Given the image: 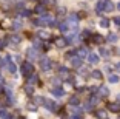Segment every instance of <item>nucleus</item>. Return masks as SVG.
<instances>
[{"label":"nucleus","mask_w":120,"mask_h":119,"mask_svg":"<svg viewBox=\"0 0 120 119\" xmlns=\"http://www.w3.org/2000/svg\"><path fill=\"white\" fill-rule=\"evenodd\" d=\"M99 93H100V96H108V94H109V90H108L106 87H100Z\"/></svg>","instance_id":"nucleus-15"},{"label":"nucleus","mask_w":120,"mask_h":119,"mask_svg":"<svg viewBox=\"0 0 120 119\" xmlns=\"http://www.w3.org/2000/svg\"><path fill=\"white\" fill-rule=\"evenodd\" d=\"M51 60L48 59V57H43V59H40V68H42L43 71H48V70H51Z\"/></svg>","instance_id":"nucleus-2"},{"label":"nucleus","mask_w":120,"mask_h":119,"mask_svg":"<svg viewBox=\"0 0 120 119\" xmlns=\"http://www.w3.org/2000/svg\"><path fill=\"white\" fill-rule=\"evenodd\" d=\"M56 45L60 46V48H63V46L68 45V43H66V40H65V39H57V40H56Z\"/></svg>","instance_id":"nucleus-12"},{"label":"nucleus","mask_w":120,"mask_h":119,"mask_svg":"<svg viewBox=\"0 0 120 119\" xmlns=\"http://www.w3.org/2000/svg\"><path fill=\"white\" fill-rule=\"evenodd\" d=\"M22 71H23V74H31L32 73V63L31 62H25L23 63V67H22Z\"/></svg>","instance_id":"nucleus-4"},{"label":"nucleus","mask_w":120,"mask_h":119,"mask_svg":"<svg viewBox=\"0 0 120 119\" xmlns=\"http://www.w3.org/2000/svg\"><path fill=\"white\" fill-rule=\"evenodd\" d=\"M52 94H54V96H63L65 91L62 90L60 87H56V88H52Z\"/></svg>","instance_id":"nucleus-9"},{"label":"nucleus","mask_w":120,"mask_h":119,"mask_svg":"<svg viewBox=\"0 0 120 119\" xmlns=\"http://www.w3.org/2000/svg\"><path fill=\"white\" fill-rule=\"evenodd\" d=\"M20 28H22L20 22H14V29H20Z\"/></svg>","instance_id":"nucleus-28"},{"label":"nucleus","mask_w":120,"mask_h":119,"mask_svg":"<svg viewBox=\"0 0 120 119\" xmlns=\"http://www.w3.org/2000/svg\"><path fill=\"white\" fill-rule=\"evenodd\" d=\"M88 62L89 63H97L99 62V57L95 56V54H88Z\"/></svg>","instance_id":"nucleus-10"},{"label":"nucleus","mask_w":120,"mask_h":119,"mask_svg":"<svg viewBox=\"0 0 120 119\" xmlns=\"http://www.w3.org/2000/svg\"><path fill=\"white\" fill-rule=\"evenodd\" d=\"M117 9L120 11V2H119V3H117Z\"/></svg>","instance_id":"nucleus-37"},{"label":"nucleus","mask_w":120,"mask_h":119,"mask_svg":"<svg viewBox=\"0 0 120 119\" xmlns=\"http://www.w3.org/2000/svg\"><path fill=\"white\" fill-rule=\"evenodd\" d=\"M35 11H37V12H39V14H46V9H45V6H43V5H39V6L35 8Z\"/></svg>","instance_id":"nucleus-16"},{"label":"nucleus","mask_w":120,"mask_h":119,"mask_svg":"<svg viewBox=\"0 0 120 119\" xmlns=\"http://www.w3.org/2000/svg\"><path fill=\"white\" fill-rule=\"evenodd\" d=\"M12 42H14V43H19V42H20V37L14 36V37H12Z\"/></svg>","instance_id":"nucleus-32"},{"label":"nucleus","mask_w":120,"mask_h":119,"mask_svg":"<svg viewBox=\"0 0 120 119\" xmlns=\"http://www.w3.org/2000/svg\"><path fill=\"white\" fill-rule=\"evenodd\" d=\"M103 11H105V2L97 3V6H95V12H97V14H102Z\"/></svg>","instance_id":"nucleus-7"},{"label":"nucleus","mask_w":120,"mask_h":119,"mask_svg":"<svg viewBox=\"0 0 120 119\" xmlns=\"http://www.w3.org/2000/svg\"><path fill=\"white\" fill-rule=\"evenodd\" d=\"M95 116L99 119H106V111L105 110H97V111H95Z\"/></svg>","instance_id":"nucleus-11"},{"label":"nucleus","mask_w":120,"mask_h":119,"mask_svg":"<svg viewBox=\"0 0 120 119\" xmlns=\"http://www.w3.org/2000/svg\"><path fill=\"white\" fill-rule=\"evenodd\" d=\"M43 105H45L49 111H57V108H59V105H57L54 101H45V104H43Z\"/></svg>","instance_id":"nucleus-3"},{"label":"nucleus","mask_w":120,"mask_h":119,"mask_svg":"<svg viewBox=\"0 0 120 119\" xmlns=\"http://www.w3.org/2000/svg\"><path fill=\"white\" fill-rule=\"evenodd\" d=\"M108 25H109V20H108V19H102V22H100V26H102V28H106Z\"/></svg>","instance_id":"nucleus-22"},{"label":"nucleus","mask_w":120,"mask_h":119,"mask_svg":"<svg viewBox=\"0 0 120 119\" xmlns=\"http://www.w3.org/2000/svg\"><path fill=\"white\" fill-rule=\"evenodd\" d=\"M99 101H100V96H91V99H89V104H91V105H95Z\"/></svg>","instance_id":"nucleus-17"},{"label":"nucleus","mask_w":120,"mask_h":119,"mask_svg":"<svg viewBox=\"0 0 120 119\" xmlns=\"http://www.w3.org/2000/svg\"><path fill=\"white\" fill-rule=\"evenodd\" d=\"M92 77H94V79H100V77H102V73H100L99 70L92 71Z\"/></svg>","instance_id":"nucleus-24"},{"label":"nucleus","mask_w":120,"mask_h":119,"mask_svg":"<svg viewBox=\"0 0 120 119\" xmlns=\"http://www.w3.org/2000/svg\"><path fill=\"white\" fill-rule=\"evenodd\" d=\"M92 42L94 43H102L103 42V37L100 34H94V37H92Z\"/></svg>","instance_id":"nucleus-14"},{"label":"nucleus","mask_w":120,"mask_h":119,"mask_svg":"<svg viewBox=\"0 0 120 119\" xmlns=\"http://www.w3.org/2000/svg\"><path fill=\"white\" fill-rule=\"evenodd\" d=\"M109 82H111V84H116V82H119V76H114V74H111V76H109Z\"/></svg>","instance_id":"nucleus-25"},{"label":"nucleus","mask_w":120,"mask_h":119,"mask_svg":"<svg viewBox=\"0 0 120 119\" xmlns=\"http://www.w3.org/2000/svg\"><path fill=\"white\" fill-rule=\"evenodd\" d=\"M35 56H37V53H35V48H29L28 49V59L29 60H34Z\"/></svg>","instance_id":"nucleus-8"},{"label":"nucleus","mask_w":120,"mask_h":119,"mask_svg":"<svg viewBox=\"0 0 120 119\" xmlns=\"http://www.w3.org/2000/svg\"><path fill=\"white\" fill-rule=\"evenodd\" d=\"M60 29H62V33H66L68 29H69V26H68V23H66V22L60 25Z\"/></svg>","instance_id":"nucleus-23"},{"label":"nucleus","mask_w":120,"mask_h":119,"mask_svg":"<svg viewBox=\"0 0 120 119\" xmlns=\"http://www.w3.org/2000/svg\"><path fill=\"white\" fill-rule=\"evenodd\" d=\"M8 70H9L11 73H15V71H17V67H15L14 63H8Z\"/></svg>","instance_id":"nucleus-21"},{"label":"nucleus","mask_w":120,"mask_h":119,"mask_svg":"<svg viewBox=\"0 0 120 119\" xmlns=\"http://www.w3.org/2000/svg\"><path fill=\"white\" fill-rule=\"evenodd\" d=\"M108 110H111V111L117 113V111H120V105L116 104V102H111V104H108Z\"/></svg>","instance_id":"nucleus-6"},{"label":"nucleus","mask_w":120,"mask_h":119,"mask_svg":"<svg viewBox=\"0 0 120 119\" xmlns=\"http://www.w3.org/2000/svg\"><path fill=\"white\" fill-rule=\"evenodd\" d=\"M105 8H106V11H112L114 9V5L111 3V2H105Z\"/></svg>","instance_id":"nucleus-20"},{"label":"nucleus","mask_w":120,"mask_h":119,"mask_svg":"<svg viewBox=\"0 0 120 119\" xmlns=\"http://www.w3.org/2000/svg\"><path fill=\"white\" fill-rule=\"evenodd\" d=\"M102 2H108V0H102Z\"/></svg>","instance_id":"nucleus-39"},{"label":"nucleus","mask_w":120,"mask_h":119,"mask_svg":"<svg viewBox=\"0 0 120 119\" xmlns=\"http://www.w3.org/2000/svg\"><path fill=\"white\" fill-rule=\"evenodd\" d=\"M22 16H26V17H28V16H31V12H29L28 9H23V12H22Z\"/></svg>","instance_id":"nucleus-31"},{"label":"nucleus","mask_w":120,"mask_h":119,"mask_svg":"<svg viewBox=\"0 0 120 119\" xmlns=\"http://www.w3.org/2000/svg\"><path fill=\"white\" fill-rule=\"evenodd\" d=\"M34 102H35V104H39V105H43V104H45V99H43L42 96H37V98L34 99Z\"/></svg>","instance_id":"nucleus-19"},{"label":"nucleus","mask_w":120,"mask_h":119,"mask_svg":"<svg viewBox=\"0 0 120 119\" xmlns=\"http://www.w3.org/2000/svg\"><path fill=\"white\" fill-rule=\"evenodd\" d=\"M71 65H72V67H75V68H79V67H82V59L80 57H72V59H71Z\"/></svg>","instance_id":"nucleus-5"},{"label":"nucleus","mask_w":120,"mask_h":119,"mask_svg":"<svg viewBox=\"0 0 120 119\" xmlns=\"http://www.w3.org/2000/svg\"><path fill=\"white\" fill-rule=\"evenodd\" d=\"M60 74H68V68H65V67H60Z\"/></svg>","instance_id":"nucleus-29"},{"label":"nucleus","mask_w":120,"mask_h":119,"mask_svg":"<svg viewBox=\"0 0 120 119\" xmlns=\"http://www.w3.org/2000/svg\"><path fill=\"white\" fill-rule=\"evenodd\" d=\"M39 36H40V37H42V39H45V37H46V36H48V34H46V33H43V31H40V33H39Z\"/></svg>","instance_id":"nucleus-33"},{"label":"nucleus","mask_w":120,"mask_h":119,"mask_svg":"<svg viewBox=\"0 0 120 119\" xmlns=\"http://www.w3.org/2000/svg\"><path fill=\"white\" fill-rule=\"evenodd\" d=\"M68 26H71V28H77V23H79V16L77 14H69L68 16V20H66Z\"/></svg>","instance_id":"nucleus-1"},{"label":"nucleus","mask_w":120,"mask_h":119,"mask_svg":"<svg viewBox=\"0 0 120 119\" xmlns=\"http://www.w3.org/2000/svg\"><path fill=\"white\" fill-rule=\"evenodd\" d=\"M100 54H102V56H109V51H108V49H105V48H100Z\"/></svg>","instance_id":"nucleus-27"},{"label":"nucleus","mask_w":120,"mask_h":119,"mask_svg":"<svg viewBox=\"0 0 120 119\" xmlns=\"http://www.w3.org/2000/svg\"><path fill=\"white\" fill-rule=\"evenodd\" d=\"M114 23H116V25H119V26H120V17H116V19H114Z\"/></svg>","instance_id":"nucleus-34"},{"label":"nucleus","mask_w":120,"mask_h":119,"mask_svg":"<svg viewBox=\"0 0 120 119\" xmlns=\"http://www.w3.org/2000/svg\"><path fill=\"white\" fill-rule=\"evenodd\" d=\"M72 119H82V116H74Z\"/></svg>","instance_id":"nucleus-36"},{"label":"nucleus","mask_w":120,"mask_h":119,"mask_svg":"<svg viewBox=\"0 0 120 119\" xmlns=\"http://www.w3.org/2000/svg\"><path fill=\"white\" fill-rule=\"evenodd\" d=\"M117 68H119V70H120V63H119V65H117Z\"/></svg>","instance_id":"nucleus-38"},{"label":"nucleus","mask_w":120,"mask_h":119,"mask_svg":"<svg viewBox=\"0 0 120 119\" xmlns=\"http://www.w3.org/2000/svg\"><path fill=\"white\" fill-rule=\"evenodd\" d=\"M83 108H85L86 111H89V110L92 108V105H91V104H89V102H88V104H85V107H83Z\"/></svg>","instance_id":"nucleus-30"},{"label":"nucleus","mask_w":120,"mask_h":119,"mask_svg":"<svg viewBox=\"0 0 120 119\" xmlns=\"http://www.w3.org/2000/svg\"><path fill=\"white\" fill-rule=\"evenodd\" d=\"M117 39H119L117 34H109V36H108V40H109V42H116Z\"/></svg>","instance_id":"nucleus-26"},{"label":"nucleus","mask_w":120,"mask_h":119,"mask_svg":"<svg viewBox=\"0 0 120 119\" xmlns=\"http://www.w3.org/2000/svg\"><path fill=\"white\" fill-rule=\"evenodd\" d=\"M26 93H32V87H26Z\"/></svg>","instance_id":"nucleus-35"},{"label":"nucleus","mask_w":120,"mask_h":119,"mask_svg":"<svg viewBox=\"0 0 120 119\" xmlns=\"http://www.w3.org/2000/svg\"><path fill=\"white\" fill-rule=\"evenodd\" d=\"M77 54H79V57H80V59H83V57H88V51H86L85 48L79 49V51H77Z\"/></svg>","instance_id":"nucleus-13"},{"label":"nucleus","mask_w":120,"mask_h":119,"mask_svg":"<svg viewBox=\"0 0 120 119\" xmlns=\"http://www.w3.org/2000/svg\"><path fill=\"white\" fill-rule=\"evenodd\" d=\"M79 102H80V101H79L77 96H72V98L69 99V105H79Z\"/></svg>","instance_id":"nucleus-18"}]
</instances>
